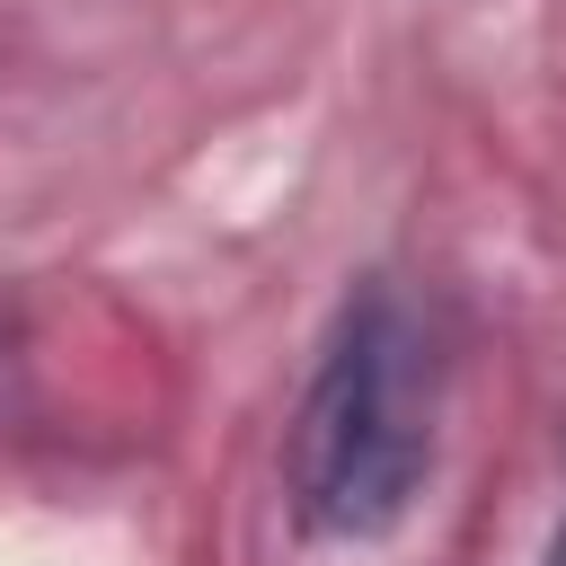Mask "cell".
<instances>
[{
  "label": "cell",
  "instance_id": "cell-1",
  "mask_svg": "<svg viewBox=\"0 0 566 566\" xmlns=\"http://www.w3.org/2000/svg\"><path fill=\"white\" fill-rule=\"evenodd\" d=\"M433 336L389 283H363L292 416V522L310 539H389L433 469Z\"/></svg>",
  "mask_w": 566,
  "mask_h": 566
},
{
  "label": "cell",
  "instance_id": "cell-2",
  "mask_svg": "<svg viewBox=\"0 0 566 566\" xmlns=\"http://www.w3.org/2000/svg\"><path fill=\"white\" fill-rule=\"evenodd\" d=\"M539 566H566V522H557V539H548V557Z\"/></svg>",
  "mask_w": 566,
  "mask_h": 566
}]
</instances>
